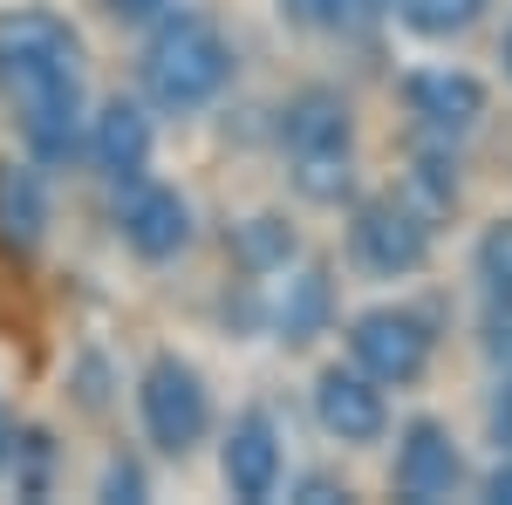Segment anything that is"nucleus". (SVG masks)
Segmentation results:
<instances>
[{
    "label": "nucleus",
    "instance_id": "7",
    "mask_svg": "<svg viewBox=\"0 0 512 505\" xmlns=\"http://www.w3.org/2000/svg\"><path fill=\"white\" fill-rule=\"evenodd\" d=\"M253 321L287 349H308L335 328V273L321 260H287L280 273L253 280Z\"/></svg>",
    "mask_w": 512,
    "mask_h": 505
},
{
    "label": "nucleus",
    "instance_id": "19",
    "mask_svg": "<svg viewBox=\"0 0 512 505\" xmlns=\"http://www.w3.org/2000/svg\"><path fill=\"white\" fill-rule=\"evenodd\" d=\"M55 465H62V451H55V430L48 424H21L14 430V458H7L14 499H48V492H55Z\"/></svg>",
    "mask_w": 512,
    "mask_h": 505
},
{
    "label": "nucleus",
    "instance_id": "26",
    "mask_svg": "<svg viewBox=\"0 0 512 505\" xmlns=\"http://www.w3.org/2000/svg\"><path fill=\"white\" fill-rule=\"evenodd\" d=\"M492 505H512V458H499V465L485 471V485H478Z\"/></svg>",
    "mask_w": 512,
    "mask_h": 505
},
{
    "label": "nucleus",
    "instance_id": "17",
    "mask_svg": "<svg viewBox=\"0 0 512 505\" xmlns=\"http://www.w3.org/2000/svg\"><path fill=\"white\" fill-rule=\"evenodd\" d=\"M280 21L301 28V35H328V41H349L362 28H376L383 0H274Z\"/></svg>",
    "mask_w": 512,
    "mask_h": 505
},
{
    "label": "nucleus",
    "instance_id": "1",
    "mask_svg": "<svg viewBox=\"0 0 512 505\" xmlns=\"http://www.w3.org/2000/svg\"><path fill=\"white\" fill-rule=\"evenodd\" d=\"M239 76V55L226 28L198 7L164 14L158 28H144V55H137V89L158 117H198L212 110Z\"/></svg>",
    "mask_w": 512,
    "mask_h": 505
},
{
    "label": "nucleus",
    "instance_id": "15",
    "mask_svg": "<svg viewBox=\"0 0 512 505\" xmlns=\"http://www.w3.org/2000/svg\"><path fill=\"white\" fill-rule=\"evenodd\" d=\"M403 198H410L417 212H431V219H451V212H458V198H465V178H458V144L424 137V144L410 151V171H403Z\"/></svg>",
    "mask_w": 512,
    "mask_h": 505
},
{
    "label": "nucleus",
    "instance_id": "11",
    "mask_svg": "<svg viewBox=\"0 0 512 505\" xmlns=\"http://www.w3.org/2000/svg\"><path fill=\"white\" fill-rule=\"evenodd\" d=\"M82 157H89V171H96L103 185H130V178H144L151 157H158L151 103H137V96H110V103H96V110H89V130H82Z\"/></svg>",
    "mask_w": 512,
    "mask_h": 505
},
{
    "label": "nucleus",
    "instance_id": "9",
    "mask_svg": "<svg viewBox=\"0 0 512 505\" xmlns=\"http://www.w3.org/2000/svg\"><path fill=\"white\" fill-rule=\"evenodd\" d=\"M403 110L417 123V137H437V144H465L485 110H492V89L472 76V69H451V62H431V69H410L396 82Z\"/></svg>",
    "mask_w": 512,
    "mask_h": 505
},
{
    "label": "nucleus",
    "instance_id": "14",
    "mask_svg": "<svg viewBox=\"0 0 512 505\" xmlns=\"http://www.w3.org/2000/svg\"><path fill=\"white\" fill-rule=\"evenodd\" d=\"M48 171L41 164H0V246L14 260H35L48 239Z\"/></svg>",
    "mask_w": 512,
    "mask_h": 505
},
{
    "label": "nucleus",
    "instance_id": "2",
    "mask_svg": "<svg viewBox=\"0 0 512 505\" xmlns=\"http://www.w3.org/2000/svg\"><path fill=\"white\" fill-rule=\"evenodd\" d=\"M280 157H287V185L321 212H342L362 185L355 171V103L335 82H308L280 103Z\"/></svg>",
    "mask_w": 512,
    "mask_h": 505
},
{
    "label": "nucleus",
    "instance_id": "20",
    "mask_svg": "<svg viewBox=\"0 0 512 505\" xmlns=\"http://www.w3.org/2000/svg\"><path fill=\"white\" fill-rule=\"evenodd\" d=\"M472 280L478 294H512V212H499L472 246Z\"/></svg>",
    "mask_w": 512,
    "mask_h": 505
},
{
    "label": "nucleus",
    "instance_id": "3",
    "mask_svg": "<svg viewBox=\"0 0 512 505\" xmlns=\"http://www.w3.org/2000/svg\"><path fill=\"white\" fill-rule=\"evenodd\" d=\"M82 62H89V48H82L69 14H55L41 0L0 14V103L14 117L48 110V103H76Z\"/></svg>",
    "mask_w": 512,
    "mask_h": 505
},
{
    "label": "nucleus",
    "instance_id": "22",
    "mask_svg": "<svg viewBox=\"0 0 512 505\" xmlns=\"http://www.w3.org/2000/svg\"><path fill=\"white\" fill-rule=\"evenodd\" d=\"M96 499L144 505V499H151V478H144V465H137V458H110V465H103V485H96Z\"/></svg>",
    "mask_w": 512,
    "mask_h": 505
},
{
    "label": "nucleus",
    "instance_id": "24",
    "mask_svg": "<svg viewBox=\"0 0 512 505\" xmlns=\"http://www.w3.org/2000/svg\"><path fill=\"white\" fill-rule=\"evenodd\" d=\"M178 7H185V0H103V14H110L117 28H137V35L158 28L164 14H178Z\"/></svg>",
    "mask_w": 512,
    "mask_h": 505
},
{
    "label": "nucleus",
    "instance_id": "6",
    "mask_svg": "<svg viewBox=\"0 0 512 505\" xmlns=\"http://www.w3.org/2000/svg\"><path fill=\"white\" fill-rule=\"evenodd\" d=\"M349 362L383 389H417L437 362V321L410 301H376L349 321Z\"/></svg>",
    "mask_w": 512,
    "mask_h": 505
},
{
    "label": "nucleus",
    "instance_id": "4",
    "mask_svg": "<svg viewBox=\"0 0 512 505\" xmlns=\"http://www.w3.org/2000/svg\"><path fill=\"white\" fill-rule=\"evenodd\" d=\"M137 430L158 458H192L212 437V383L178 349H158L137 369Z\"/></svg>",
    "mask_w": 512,
    "mask_h": 505
},
{
    "label": "nucleus",
    "instance_id": "10",
    "mask_svg": "<svg viewBox=\"0 0 512 505\" xmlns=\"http://www.w3.org/2000/svg\"><path fill=\"white\" fill-rule=\"evenodd\" d=\"M396 499L410 505H437L465 485V451L444 417H403L396 424V465H390Z\"/></svg>",
    "mask_w": 512,
    "mask_h": 505
},
{
    "label": "nucleus",
    "instance_id": "27",
    "mask_svg": "<svg viewBox=\"0 0 512 505\" xmlns=\"http://www.w3.org/2000/svg\"><path fill=\"white\" fill-rule=\"evenodd\" d=\"M14 430H21V417L0 403V485H7V458H14Z\"/></svg>",
    "mask_w": 512,
    "mask_h": 505
},
{
    "label": "nucleus",
    "instance_id": "28",
    "mask_svg": "<svg viewBox=\"0 0 512 505\" xmlns=\"http://www.w3.org/2000/svg\"><path fill=\"white\" fill-rule=\"evenodd\" d=\"M499 62H506V82H512V21H506V41H499Z\"/></svg>",
    "mask_w": 512,
    "mask_h": 505
},
{
    "label": "nucleus",
    "instance_id": "12",
    "mask_svg": "<svg viewBox=\"0 0 512 505\" xmlns=\"http://www.w3.org/2000/svg\"><path fill=\"white\" fill-rule=\"evenodd\" d=\"M287 478V451H280V424L274 410L246 403L233 424L219 430V485L246 505H267Z\"/></svg>",
    "mask_w": 512,
    "mask_h": 505
},
{
    "label": "nucleus",
    "instance_id": "23",
    "mask_svg": "<svg viewBox=\"0 0 512 505\" xmlns=\"http://www.w3.org/2000/svg\"><path fill=\"white\" fill-rule=\"evenodd\" d=\"M485 437H492L499 458H512V369H499V389L485 403Z\"/></svg>",
    "mask_w": 512,
    "mask_h": 505
},
{
    "label": "nucleus",
    "instance_id": "16",
    "mask_svg": "<svg viewBox=\"0 0 512 505\" xmlns=\"http://www.w3.org/2000/svg\"><path fill=\"white\" fill-rule=\"evenodd\" d=\"M233 260L246 267V280H267V273H280L287 260H301V233H294L280 212H253L233 233Z\"/></svg>",
    "mask_w": 512,
    "mask_h": 505
},
{
    "label": "nucleus",
    "instance_id": "8",
    "mask_svg": "<svg viewBox=\"0 0 512 505\" xmlns=\"http://www.w3.org/2000/svg\"><path fill=\"white\" fill-rule=\"evenodd\" d=\"M198 219H192V198L178 192V185H164V178H130L117 185V239L123 253H137L144 267H164V260H178L185 246H192Z\"/></svg>",
    "mask_w": 512,
    "mask_h": 505
},
{
    "label": "nucleus",
    "instance_id": "18",
    "mask_svg": "<svg viewBox=\"0 0 512 505\" xmlns=\"http://www.w3.org/2000/svg\"><path fill=\"white\" fill-rule=\"evenodd\" d=\"M492 0H383V14H396L417 41H458L485 21Z\"/></svg>",
    "mask_w": 512,
    "mask_h": 505
},
{
    "label": "nucleus",
    "instance_id": "5",
    "mask_svg": "<svg viewBox=\"0 0 512 505\" xmlns=\"http://www.w3.org/2000/svg\"><path fill=\"white\" fill-rule=\"evenodd\" d=\"M437 253V219L417 212L403 192L349 198V260L369 280H417Z\"/></svg>",
    "mask_w": 512,
    "mask_h": 505
},
{
    "label": "nucleus",
    "instance_id": "13",
    "mask_svg": "<svg viewBox=\"0 0 512 505\" xmlns=\"http://www.w3.org/2000/svg\"><path fill=\"white\" fill-rule=\"evenodd\" d=\"M315 424L335 437V444H383L390 437V389L376 383L369 369H355V362H328L315 376Z\"/></svg>",
    "mask_w": 512,
    "mask_h": 505
},
{
    "label": "nucleus",
    "instance_id": "21",
    "mask_svg": "<svg viewBox=\"0 0 512 505\" xmlns=\"http://www.w3.org/2000/svg\"><path fill=\"white\" fill-rule=\"evenodd\" d=\"M478 349L492 369H512V294H478Z\"/></svg>",
    "mask_w": 512,
    "mask_h": 505
},
{
    "label": "nucleus",
    "instance_id": "25",
    "mask_svg": "<svg viewBox=\"0 0 512 505\" xmlns=\"http://www.w3.org/2000/svg\"><path fill=\"white\" fill-rule=\"evenodd\" d=\"M287 499H301V505H335V499H355L342 478H328V471H308V478H294V492Z\"/></svg>",
    "mask_w": 512,
    "mask_h": 505
}]
</instances>
